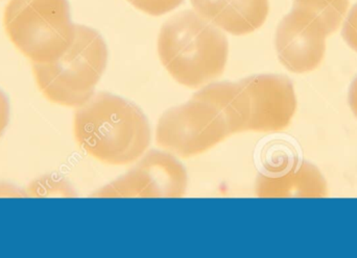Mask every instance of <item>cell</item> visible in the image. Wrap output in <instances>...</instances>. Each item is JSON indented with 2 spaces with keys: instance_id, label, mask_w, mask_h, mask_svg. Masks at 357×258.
<instances>
[{
  "instance_id": "30bf717a",
  "label": "cell",
  "mask_w": 357,
  "mask_h": 258,
  "mask_svg": "<svg viewBox=\"0 0 357 258\" xmlns=\"http://www.w3.org/2000/svg\"><path fill=\"white\" fill-rule=\"evenodd\" d=\"M255 191L260 198H323L328 196V184L316 166L300 161L280 175L259 174Z\"/></svg>"
},
{
  "instance_id": "5bb4252c",
  "label": "cell",
  "mask_w": 357,
  "mask_h": 258,
  "mask_svg": "<svg viewBox=\"0 0 357 258\" xmlns=\"http://www.w3.org/2000/svg\"><path fill=\"white\" fill-rule=\"evenodd\" d=\"M128 1L138 10L151 16H162L176 10L184 2V0H128Z\"/></svg>"
},
{
  "instance_id": "6da1fadb",
  "label": "cell",
  "mask_w": 357,
  "mask_h": 258,
  "mask_svg": "<svg viewBox=\"0 0 357 258\" xmlns=\"http://www.w3.org/2000/svg\"><path fill=\"white\" fill-rule=\"evenodd\" d=\"M73 127L79 148L106 165L138 161L152 138L148 118L136 104L102 92L77 108Z\"/></svg>"
},
{
  "instance_id": "2e32d148",
  "label": "cell",
  "mask_w": 357,
  "mask_h": 258,
  "mask_svg": "<svg viewBox=\"0 0 357 258\" xmlns=\"http://www.w3.org/2000/svg\"><path fill=\"white\" fill-rule=\"evenodd\" d=\"M10 119V106L6 95L0 91V136L3 134Z\"/></svg>"
},
{
  "instance_id": "7a4b0ae2",
  "label": "cell",
  "mask_w": 357,
  "mask_h": 258,
  "mask_svg": "<svg viewBox=\"0 0 357 258\" xmlns=\"http://www.w3.org/2000/svg\"><path fill=\"white\" fill-rule=\"evenodd\" d=\"M193 96L218 108L230 136L282 131L297 112L295 88L283 75H254L238 83H211Z\"/></svg>"
},
{
  "instance_id": "ba28073f",
  "label": "cell",
  "mask_w": 357,
  "mask_h": 258,
  "mask_svg": "<svg viewBox=\"0 0 357 258\" xmlns=\"http://www.w3.org/2000/svg\"><path fill=\"white\" fill-rule=\"evenodd\" d=\"M328 37L322 23L312 13L293 6L277 27V56L291 72H312L324 60Z\"/></svg>"
},
{
  "instance_id": "9c48e42d",
  "label": "cell",
  "mask_w": 357,
  "mask_h": 258,
  "mask_svg": "<svg viewBox=\"0 0 357 258\" xmlns=\"http://www.w3.org/2000/svg\"><path fill=\"white\" fill-rule=\"evenodd\" d=\"M195 12L222 31L245 35L259 29L270 13L268 0H190Z\"/></svg>"
},
{
  "instance_id": "9a60e30c",
  "label": "cell",
  "mask_w": 357,
  "mask_h": 258,
  "mask_svg": "<svg viewBox=\"0 0 357 258\" xmlns=\"http://www.w3.org/2000/svg\"><path fill=\"white\" fill-rule=\"evenodd\" d=\"M342 35L347 45L357 54V3L350 10L344 22Z\"/></svg>"
},
{
  "instance_id": "8992f818",
  "label": "cell",
  "mask_w": 357,
  "mask_h": 258,
  "mask_svg": "<svg viewBox=\"0 0 357 258\" xmlns=\"http://www.w3.org/2000/svg\"><path fill=\"white\" fill-rule=\"evenodd\" d=\"M229 136L218 108L195 96L163 113L156 127L157 145L182 159L207 152Z\"/></svg>"
},
{
  "instance_id": "277c9868",
  "label": "cell",
  "mask_w": 357,
  "mask_h": 258,
  "mask_svg": "<svg viewBox=\"0 0 357 258\" xmlns=\"http://www.w3.org/2000/svg\"><path fill=\"white\" fill-rule=\"evenodd\" d=\"M108 63V48L91 27L75 24L68 49L56 60L33 64V74L42 95L56 106L79 108L94 95Z\"/></svg>"
},
{
  "instance_id": "52a82bcc",
  "label": "cell",
  "mask_w": 357,
  "mask_h": 258,
  "mask_svg": "<svg viewBox=\"0 0 357 258\" xmlns=\"http://www.w3.org/2000/svg\"><path fill=\"white\" fill-rule=\"evenodd\" d=\"M188 176L169 152L151 151L133 169L94 193L98 198H182Z\"/></svg>"
},
{
  "instance_id": "8fae6325",
  "label": "cell",
  "mask_w": 357,
  "mask_h": 258,
  "mask_svg": "<svg viewBox=\"0 0 357 258\" xmlns=\"http://www.w3.org/2000/svg\"><path fill=\"white\" fill-rule=\"evenodd\" d=\"M293 6L312 13L331 35L341 26L349 0H294Z\"/></svg>"
},
{
  "instance_id": "5b68a950",
  "label": "cell",
  "mask_w": 357,
  "mask_h": 258,
  "mask_svg": "<svg viewBox=\"0 0 357 258\" xmlns=\"http://www.w3.org/2000/svg\"><path fill=\"white\" fill-rule=\"evenodd\" d=\"M3 26L10 42L31 64L60 58L75 33L67 0H10L4 10Z\"/></svg>"
},
{
  "instance_id": "3957f363",
  "label": "cell",
  "mask_w": 357,
  "mask_h": 258,
  "mask_svg": "<svg viewBox=\"0 0 357 258\" xmlns=\"http://www.w3.org/2000/svg\"><path fill=\"white\" fill-rule=\"evenodd\" d=\"M157 46L167 72L189 89L213 83L222 76L228 61L229 43L222 29L192 10L167 19Z\"/></svg>"
},
{
  "instance_id": "4fadbf2b",
  "label": "cell",
  "mask_w": 357,
  "mask_h": 258,
  "mask_svg": "<svg viewBox=\"0 0 357 258\" xmlns=\"http://www.w3.org/2000/svg\"><path fill=\"white\" fill-rule=\"evenodd\" d=\"M29 194L33 196H75L71 186L64 180L52 179L47 178L45 180H37L31 184L29 188Z\"/></svg>"
},
{
  "instance_id": "e0dca14e",
  "label": "cell",
  "mask_w": 357,
  "mask_h": 258,
  "mask_svg": "<svg viewBox=\"0 0 357 258\" xmlns=\"http://www.w3.org/2000/svg\"><path fill=\"white\" fill-rule=\"evenodd\" d=\"M348 102L352 113L357 118V77L354 79L352 85L350 86L349 94H348Z\"/></svg>"
},
{
  "instance_id": "7c38bea8",
  "label": "cell",
  "mask_w": 357,
  "mask_h": 258,
  "mask_svg": "<svg viewBox=\"0 0 357 258\" xmlns=\"http://www.w3.org/2000/svg\"><path fill=\"white\" fill-rule=\"evenodd\" d=\"M295 148L284 140H271L262 147L259 163L262 174L276 176L289 171L299 163Z\"/></svg>"
}]
</instances>
